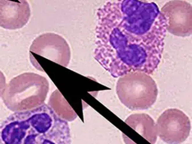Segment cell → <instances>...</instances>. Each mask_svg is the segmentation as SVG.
Returning <instances> with one entry per match:
<instances>
[{
    "label": "cell",
    "instance_id": "obj_1",
    "mask_svg": "<svg viewBox=\"0 0 192 144\" xmlns=\"http://www.w3.org/2000/svg\"><path fill=\"white\" fill-rule=\"evenodd\" d=\"M167 21L154 2L108 1L98 9L95 60L115 78L153 74L162 60Z\"/></svg>",
    "mask_w": 192,
    "mask_h": 144
},
{
    "label": "cell",
    "instance_id": "obj_2",
    "mask_svg": "<svg viewBox=\"0 0 192 144\" xmlns=\"http://www.w3.org/2000/svg\"><path fill=\"white\" fill-rule=\"evenodd\" d=\"M67 121L48 105L14 112L0 124V144H71Z\"/></svg>",
    "mask_w": 192,
    "mask_h": 144
},
{
    "label": "cell",
    "instance_id": "obj_3",
    "mask_svg": "<svg viewBox=\"0 0 192 144\" xmlns=\"http://www.w3.org/2000/svg\"><path fill=\"white\" fill-rule=\"evenodd\" d=\"M49 90V81L44 76L24 72L8 82L1 97L12 112L29 111L45 104Z\"/></svg>",
    "mask_w": 192,
    "mask_h": 144
},
{
    "label": "cell",
    "instance_id": "obj_4",
    "mask_svg": "<svg viewBox=\"0 0 192 144\" xmlns=\"http://www.w3.org/2000/svg\"><path fill=\"white\" fill-rule=\"evenodd\" d=\"M117 96L131 110L150 108L156 103L158 90L156 81L142 72H131L120 77L116 86Z\"/></svg>",
    "mask_w": 192,
    "mask_h": 144
},
{
    "label": "cell",
    "instance_id": "obj_5",
    "mask_svg": "<svg viewBox=\"0 0 192 144\" xmlns=\"http://www.w3.org/2000/svg\"><path fill=\"white\" fill-rule=\"evenodd\" d=\"M157 135L167 144H181L190 134V119L181 110L170 108L164 111L155 124Z\"/></svg>",
    "mask_w": 192,
    "mask_h": 144
},
{
    "label": "cell",
    "instance_id": "obj_6",
    "mask_svg": "<svg viewBox=\"0 0 192 144\" xmlns=\"http://www.w3.org/2000/svg\"><path fill=\"white\" fill-rule=\"evenodd\" d=\"M30 50L65 67L70 62L69 45L62 37L55 33H46L39 35L33 41Z\"/></svg>",
    "mask_w": 192,
    "mask_h": 144
},
{
    "label": "cell",
    "instance_id": "obj_7",
    "mask_svg": "<svg viewBox=\"0 0 192 144\" xmlns=\"http://www.w3.org/2000/svg\"><path fill=\"white\" fill-rule=\"evenodd\" d=\"M161 12L167 21V32L178 37L191 35V5L184 1H169Z\"/></svg>",
    "mask_w": 192,
    "mask_h": 144
},
{
    "label": "cell",
    "instance_id": "obj_8",
    "mask_svg": "<svg viewBox=\"0 0 192 144\" xmlns=\"http://www.w3.org/2000/svg\"><path fill=\"white\" fill-rule=\"evenodd\" d=\"M31 8L26 1H0V27L15 30L25 26L30 19Z\"/></svg>",
    "mask_w": 192,
    "mask_h": 144
},
{
    "label": "cell",
    "instance_id": "obj_9",
    "mask_svg": "<svg viewBox=\"0 0 192 144\" xmlns=\"http://www.w3.org/2000/svg\"><path fill=\"white\" fill-rule=\"evenodd\" d=\"M126 122L152 144L157 140V133L153 119L146 114L132 115L128 117Z\"/></svg>",
    "mask_w": 192,
    "mask_h": 144
},
{
    "label": "cell",
    "instance_id": "obj_10",
    "mask_svg": "<svg viewBox=\"0 0 192 144\" xmlns=\"http://www.w3.org/2000/svg\"><path fill=\"white\" fill-rule=\"evenodd\" d=\"M6 86H7L6 78L1 70H0V98L2 97L4 93Z\"/></svg>",
    "mask_w": 192,
    "mask_h": 144
}]
</instances>
